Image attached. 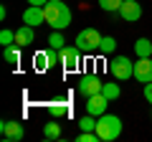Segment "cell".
I'll list each match as a JSON object with an SVG mask.
<instances>
[{"instance_id":"6da1fadb","label":"cell","mask_w":152,"mask_h":142,"mask_svg":"<svg viewBox=\"0 0 152 142\" xmlns=\"http://www.w3.org/2000/svg\"><path fill=\"white\" fill-rule=\"evenodd\" d=\"M43 13H46V23H48L53 31H64L69 28L71 23V8L66 5L64 0H48L43 5Z\"/></svg>"},{"instance_id":"7a4b0ae2","label":"cell","mask_w":152,"mask_h":142,"mask_svg":"<svg viewBox=\"0 0 152 142\" xmlns=\"http://www.w3.org/2000/svg\"><path fill=\"white\" fill-rule=\"evenodd\" d=\"M96 135L102 142H114L122 135V119L117 114H102L96 122Z\"/></svg>"},{"instance_id":"3957f363","label":"cell","mask_w":152,"mask_h":142,"mask_svg":"<svg viewBox=\"0 0 152 142\" xmlns=\"http://www.w3.org/2000/svg\"><path fill=\"white\" fill-rule=\"evenodd\" d=\"M102 38L104 36L96 28H84V31H79V36H76V48L81 51V53H96Z\"/></svg>"},{"instance_id":"277c9868","label":"cell","mask_w":152,"mask_h":142,"mask_svg":"<svg viewBox=\"0 0 152 142\" xmlns=\"http://www.w3.org/2000/svg\"><path fill=\"white\" fill-rule=\"evenodd\" d=\"M109 71H112V76L117 81H127V79L134 76V61L129 56H114L109 61Z\"/></svg>"},{"instance_id":"5b68a950","label":"cell","mask_w":152,"mask_h":142,"mask_svg":"<svg viewBox=\"0 0 152 142\" xmlns=\"http://www.w3.org/2000/svg\"><path fill=\"white\" fill-rule=\"evenodd\" d=\"M58 64L64 66L66 71H76L79 64H81V51L76 48V46H64L58 51Z\"/></svg>"},{"instance_id":"8992f818","label":"cell","mask_w":152,"mask_h":142,"mask_svg":"<svg viewBox=\"0 0 152 142\" xmlns=\"http://www.w3.org/2000/svg\"><path fill=\"white\" fill-rule=\"evenodd\" d=\"M104 86V81L96 76V74H86V76L79 79V86H76V91L81 94V97H91V94H99Z\"/></svg>"},{"instance_id":"52a82bcc","label":"cell","mask_w":152,"mask_h":142,"mask_svg":"<svg viewBox=\"0 0 152 142\" xmlns=\"http://www.w3.org/2000/svg\"><path fill=\"white\" fill-rule=\"evenodd\" d=\"M107 107H109V99L104 97L102 91H99V94H91V97H86V114L102 117V114H107Z\"/></svg>"},{"instance_id":"ba28073f","label":"cell","mask_w":152,"mask_h":142,"mask_svg":"<svg viewBox=\"0 0 152 142\" xmlns=\"http://www.w3.org/2000/svg\"><path fill=\"white\" fill-rule=\"evenodd\" d=\"M117 13H119L122 20H127V23H137V20L142 18V5L137 3V0H124V3H122V8H119Z\"/></svg>"},{"instance_id":"9c48e42d","label":"cell","mask_w":152,"mask_h":142,"mask_svg":"<svg viewBox=\"0 0 152 142\" xmlns=\"http://www.w3.org/2000/svg\"><path fill=\"white\" fill-rule=\"evenodd\" d=\"M0 132H3V140H8V142H18V140H23V135H26L23 124L20 122H13V119L3 122V124H0Z\"/></svg>"},{"instance_id":"30bf717a","label":"cell","mask_w":152,"mask_h":142,"mask_svg":"<svg viewBox=\"0 0 152 142\" xmlns=\"http://www.w3.org/2000/svg\"><path fill=\"white\" fill-rule=\"evenodd\" d=\"M23 23L31 28H38L46 23V13H43V5H28L26 13H23Z\"/></svg>"},{"instance_id":"8fae6325","label":"cell","mask_w":152,"mask_h":142,"mask_svg":"<svg viewBox=\"0 0 152 142\" xmlns=\"http://www.w3.org/2000/svg\"><path fill=\"white\" fill-rule=\"evenodd\" d=\"M134 79L140 84H150L152 81V56H147V59H137V64H134Z\"/></svg>"},{"instance_id":"7c38bea8","label":"cell","mask_w":152,"mask_h":142,"mask_svg":"<svg viewBox=\"0 0 152 142\" xmlns=\"http://www.w3.org/2000/svg\"><path fill=\"white\" fill-rule=\"evenodd\" d=\"M33 38H36V36H33V28H31V26H26V23H23V26L15 31V46H20V48L31 46V43H33Z\"/></svg>"},{"instance_id":"4fadbf2b","label":"cell","mask_w":152,"mask_h":142,"mask_svg":"<svg viewBox=\"0 0 152 142\" xmlns=\"http://www.w3.org/2000/svg\"><path fill=\"white\" fill-rule=\"evenodd\" d=\"M43 137H46V140H58V137H61V124H58L56 117H51V119L43 124Z\"/></svg>"},{"instance_id":"5bb4252c","label":"cell","mask_w":152,"mask_h":142,"mask_svg":"<svg viewBox=\"0 0 152 142\" xmlns=\"http://www.w3.org/2000/svg\"><path fill=\"white\" fill-rule=\"evenodd\" d=\"M33 69H36L38 74H43V71L51 69V61H48V53H46V51H38V53L33 56Z\"/></svg>"},{"instance_id":"9a60e30c","label":"cell","mask_w":152,"mask_h":142,"mask_svg":"<svg viewBox=\"0 0 152 142\" xmlns=\"http://www.w3.org/2000/svg\"><path fill=\"white\" fill-rule=\"evenodd\" d=\"M134 53H137V59H147V56H152V41L150 38H137Z\"/></svg>"},{"instance_id":"2e32d148","label":"cell","mask_w":152,"mask_h":142,"mask_svg":"<svg viewBox=\"0 0 152 142\" xmlns=\"http://www.w3.org/2000/svg\"><path fill=\"white\" fill-rule=\"evenodd\" d=\"M3 59L8 64H20V46H3Z\"/></svg>"},{"instance_id":"e0dca14e","label":"cell","mask_w":152,"mask_h":142,"mask_svg":"<svg viewBox=\"0 0 152 142\" xmlns=\"http://www.w3.org/2000/svg\"><path fill=\"white\" fill-rule=\"evenodd\" d=\"M96 122H99V117L86 114V117L79 119V130H81V132H96Z\"/></svg>"},{"instance_id":"ac0fdd59","label":"cell","mask_w":152,"mask_h":142,"mask_svg":"<svg viewBox=\"0 0 152 142\" xmlns=\"http://www.w3.org/2000/svg\"><path fill=\"white\" fill-rule=\"evenodd\" d=\"M48 112H51V117L61 119V117H66V114H69V104H66V102H53V104L48 107Z\"/></svg>"},{"instance_id":"d6986e66","label":"cell","mask_w":152,"mask_h":142,"mask_svg":"<svg viewBox=\"0 0 152 142\" xmlns=\"http://www.w3.org/2000/svg\"><path fill=\"white\" fill-rule=\"evenodd\" d=\"M114 51H117V41H114L112 36H104V38H102V43H99V53L109 56V53H114Z\"/></svg>"},{"instance_id":"ffe728a7","label":"cell","mask_w":152,"mask_h":142,"mask_svg":"<svg viewBox=\"0 0 152 142\" xmlns=\"http://www.w3.org/2000/svg\"><path fill=\"white\" fill-rule=\"evenodd\" d=\"M48 46H51V48H64V46H66V41H64V31H53V33H51V36H48Z\"/></svg>"},{"instance_id":"44dd1931","label":"cell","mask_w":152,"mask_h":142,"mask_svg":"<svg viewBox=\"0 0 152 142\" xmlns=\"http://www.w3.org/2000/svg\"><path fill=\"white\" fill-rule=\"evenodd\" d=\"M99 3V8H102V10H107V13H117L122 8V3H124V0H96Z\"/></svg>"},{"instance_id":"7402d4cb","label":"cell","mask_w":152,"mask_h":142,"mask_svg":"<svg viewBox=\"0 0 152 142\" xmlns=\"http://www.w3.org/2000/svg\"><path fill=\"white\" fill-rule=\"evenodd\" d=\"M102 94L112 102V99H117V97L122 94V89H119V84H104V86H102Z\"/></svg>"},{"instance_id":"603a6c76","label":"cell","mask_w":152,"mask_h":142,"mask_svg":"<svg viewBox=\"0 0 152 142\" xmlns=\"http://www.w3.org/2000/svg\"><path fill=\"white\" fill-rule=\"evenodd\" d=\"M0 43H3V46H13V43H15V31L3 28V31H0Z\"/></svg>"},{"instance_id":"cb8c5ba5","label":"cell","mask_w":152,"mask_h":142,"mask_svg":"<svg viewBox=\"0 0 152 142\" xmlns=\"http://www.w3.org/2000/svg\"><path fill=\"white\" fill-rule=\"evenodd\" d=\"M96 140H99L96 132H81V135L76 137V142H96Z\"/></svg>"},{"instance_id":"d4e9b609","label":"cell","mask_w":152,"mask_h":142,"mask_svg":"<svg viewBox=\"0 0 152 142\" xmlns=\"http://www.w3.org/2000/svg\"><path fill=\"white\" fill-rule=\"evenodd\" d=\"M145 99L152 104V81H150V84H145Z\"/></svg>"},{"instance_id":"484cf974","label":"cell","mask_w":152,"mask_h":142,"mask_svg":"<svg viewBox=\"0 0 152 142\" xmlns=\"http://www.w3.org/2000/svg\"><path fill=\"white\" fill-rule=\"evenodd\" d=\"M28 3H31V5H46L48 0H28Z\"/></svg>"}]
</instances>
